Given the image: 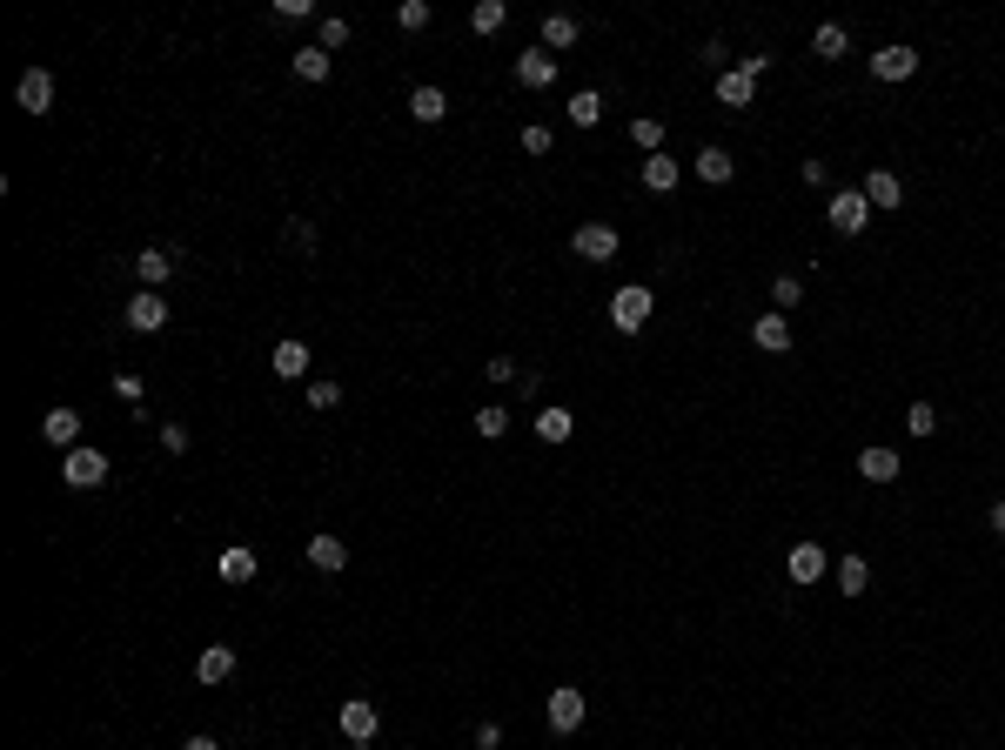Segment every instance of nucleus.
I'll return each mask as SVG.
<instances>
[{
	"instance_id": "f257e3e1",
	"label": "nucleus",
	"mask_w": 1005,
	"mask_h": 750,
	"mask_svg": "<svg viewBox=\"0 0 1005 750\" xmlns=\"http://www.w3.org/2000/svg\"><path fill=\"white\" fill-rule=\"evenodd\" d=\"M650 322V288L644 282H624L617 295H610V329L617 335H637Z\"/></svg>"
},
{
	"instance_id": "f03ea898",
	"label": "nucleus",
	"mask_w": 1005,
	"mask_h": 750,
	"mask_svg": "<svg viewBox=\"0 0 1005 750\" xmlns=\"http://www.w3.org/2000/svg\"><path fill=\"white\" fill-rule=\"evenodd\" d=\"M825 221L838 228V235H865V228H871V201H865V188H838V195L825 201Z\"/></svg>"
},
{
	"instance_id": "7ed1b4c3",
	"label": "nucleus",
	"mask_w": 1005,
	"mask_h": 750,
	"mask_svg": "<svg viewBox=\"0 0 1005 750\" xmlns=\"http://www.w3.org/2000/svg\"><path fill=\"white\" fill-rule=\"evenodd\" d=\"M335 724H342V737H349V744H376V730H382V710L369 704V697H342V710H335Z\"/></svg>"
},
{
	"instance_id": "20e7f679",
	"label": "nucleus",
	"mask_w": 1005,
	"mask_h": 750,
	"mask_svg": "<svg viewBox=\"0 0 1005 750\" xmlns=\"http://www.w3.org/2000/svg\"><path fill=\"white\" fill-rule=\"evenodd\" d=\"M61 476H67V489H101V483H108V456H101V449H88V442H81V449H67Z\"/></svg>"
},
{
	"instance_id": "39448f33",
	"label": "nucleus",
	"mask_w": 1005,
	"mask_h": 750,
	"mask_svg": "<svg viewBox=\"0 0 1005 750\" xmlns=\"http://www.w3.org/2000/svg\"><path fill=\"white\" fill-rule=\"evenodd\" d=\"M543 710H550V730H557V737H570V730L590 717V704H583V690H577V684H557Z\"/></svg>"
},
{
	"instance_id": "423d86ee",
	"label": "nucleus",
	"mask_w": 1005,
	"mask_h": 750,
	"mask_svg": "<svg viewBox=\"0 0 1005 750\" xmlns=\"http://www.w3.org/2000/svg\"><path fill=\"white\" fill-rule=\"evenodd\" d=\"M570 248H577L583 262H610V255H617V228H610V221H577Z\"/></svg>"
},
{
	"instance_id": "0eeeda50",
	"label": "nucleus",
	"mask_w": 1005,
	"mask_h": 750,
	"mask_svg": "<svg viewBox=\"0 0 1005 750\" xmlns=\"http://www.w3.org/2000/svg\"><path fill=\"white\" fill-rule=\"evenodd\" d=\"M128 329L134 335H161V329H168V302H161V288H141V295L128 302Z\"/></svg>"
},
{
	"instance_id": "6e6552de",
	"label": "nucleus",
	"mask_w": 1005,
	"mask_h": 750,
	"mask_svg": "<svg viewBox=\"0 0 1005 750\" xmlns=\"http://www.w3.org/2000/svg\"><path fill=\"white\" fill-rule=\"evenodd\" d=\"M871 74H878V81H912L918 74V47H905V41L878 47V54H871Z\"/></svg>"
},
{
	"instance_id": "1a4fd4ad",
	"label": "nucleus",
	"mask_w": 1005,
	"mask_h": 750,
	"mask_svg": "<svg viewBox=\"0 0 1005 750\" xmlns=\"http://www.w3.org/2000/svg\"><path fill=\"white\" fill-rule=\"evenodd\" d=\"M825 570H831V556H825V543H791V583H825Z\"/></svg>"
},
{
	"instance_id": "9d476101",
	"label": "nucleus",
	"mask_w": 1005,
	"mask_h": 750,
	"mask_svg": "<svg viewBox=\"0 0 1005 750\" xmlns=\"http://www.w3.org/2000/svg\"><path fill=\"white\" fill-rule=\"evenodd\" d=\"M14 101H21L27 114H47V108H54V74H47V67H27L21 88H14Z\"/></svg>"
},
{
	"instance_id": "9b49d317",
	"label": "nucleus",
	"mask_w": 1005,
	"mask_h": 750,
	"mask_svg": "<svg viewBox=\"0 0 1005 750\" xmlns=\"http://www.w3.org/2000/svg\"><path fill=\"white\" fill-rule=\"evenodd\" d=\"M516 81H523V88H550V81H557V54H543V47L516 54Z\"/></svg>"
},
{
	"instance_id": "f8f14e48",
	"label": "nucleus",
	"mask_w": 1005,
	"mask_h": 750,
	"mask_svg": "<svg viewBox=\"0 0 1005 750\" xmlns=\"http://www.w3.org/2000/svg\"><path fill=\"white\" fill-rule=\"evenodd\" d=\"M865 201H871V215H878V208H898V201H905V181H898L892 168H871V175H865Z\"/></svg>"
},
{
	"instance_id": "ddd939ff",
	"label": "nucleus",
	"mask_w": 1005,
	"mask_h": 750,
	"mask_svg": "<svg viewBox=\"0 0 1005 750\" xmlns=\"http://www.w3.org/2000/svg\"><path fill=\"white\" fill-rule=\"evenodd\" d=\"M41 442H54V449H81V416H74V409H47Z\"/></svg>"
},
{
	"instance_id": "4468645a",
	"label": "nucleus",
	"mask_w": 1005,
	"mask_h": 750,
	"mask_svg": "<svg viewBox=\"0 0 1005 750\" xmlns=\"http://www.w3.org/2000/svg\"><path fill=\"white\" fill-rule=\"evenodd\" d=\"M195 677L201 684H228V677H235V650H228V643H208L195 657Z\"/></svg>"
},
{
	"instance_id": "2eb2a0df",
	"label": "nucleus",
	"mask_w": 1005,
	"mask_h": 750,
	"mask_svg": "<svg viewBox=\"0 0 1005 750\" xmlns=\"http://www.w3.org/2000/svg\"><path fill=\"white\" fill-rule=\"evenodd\" d=\"M751 94H758V81H751L744 67H724V74H717V101H724V108H751Z\"/></svg>"
},
{
	"instance_id": "dca6fc26",
	"label": "nucleus",
	"mask_w": 1005,
	"mask_h": 750,
	"mask_svg": "<svg viewBox=\"0 0 1005 750\" xmlns=\"http://www.w3.org/2000/svg\"><path fill=\"white\" fill-rule=\"evenodd\" d=\"M134 275H141V288H161L175 275V255H168V248H141V255H134Z\"/></svg>"
},
{
	"instance_id": "f3484780",
	"label": "nucleus",
	"mask_w": 1005,
	"mask_h": 750,
	"mask_svg": "<svg viewBox=\"0 0 1005 750\" xmlns=\"http://www.w3.org/2000/svg\"><path fill=\"white\" fill-rule=\"evenodd\" d=\"M858 476H865V483H898V449H885V442L865 449V456H858Z\"/></svg>"
},
{
	"instance_id": "a211bd4d",
	"label": "nucleus",
	"mask_w": 1005,
	"mask_h": 750,
	"mask_svg": "<svg viewBox=\"0 0 1005 750\" xmlns=\"http://www.w3.org/2000/svg\"><path fill=\"white\" fill-rule=\"evenodd\" d=\"M309 563L322 576H335L342 563H349V543H342V536H309Z\"/></svg>"
},
{
	"instance_id": "6ab92c4d",
	"label": "nucleus",
	"mask_w": 1005,
	"mask_h": 750,
	"mask_svg": "<svg viewBox=\"0 0 1005 750\" xmlns=\"http://www.w3.org/2000/svg\"><path fill=\"white\" fill-rule=\"evenodd\" d=\"M469 429H476L483 442H503V436H510V409H503V402H483V409L469 416Z\"/></svg>"
},
{
	"instance_id": "aec40b11",
	"label": "nucleus",
	"mask_w": 1005,
	"mask_h": 750,
	"mask_svg": "<svg viewBox=\"0 0 1005 750\" xmlns=\"http://www.w3.org/2000/svg\"><path fill=\"white\" fill-rule=\"evenodd\" d=\"M831 576H838V590H845V596H865L871 563H865V556H838V563H831Z\"/></svg>"
},
{
	"instance_id": "412c9836",
	"label": "nucleus",
	"mask_w": 1005,
	"mask_h": 750,
	"mask_svg": "<svg viewBox=\"0 0 1005 750\" xmlns=\"http://www.w3.org/2000/svg\"><path fill=\"white\" fill-rule=\"evenodd\" d=\"M677 181H684V168H677L670 155H650V161H644V188H650V195H670Z\"/></svg>"
},
{
	"instance_id": "4be33fe9",
	"label": "nucleus",
	"mask_w": 1005,
	"mask_h": 750,
	"mask_svg": "<svg viewBox=\"0 0 1005 750\" xmlns=\"http://www.w3.org/2000/svg\"><path fill=\"white\" fill-rule=\"evenodd\" d=\"M758 349H771V355H784L791 349V315H758Z\"/></svg>"
},
{
	"instance_id": "5701e85b",
	"label": "nucleus",
	"mask_w": 1005,
	"mask_h": 750,
	"mask_svg": "<svg viewBox=\"0 0 1005 750\" xmlns=\"http://www.w3.org/2000/svg\"><path fill=\"white\" fill-rule=\"evenodd\" d=\"M289 67H295V81H329V47H295Z\"/></svg>"
},
{
	"instance_id": "b1692460",
	"label": "nucleus",
	"mask_w": 1005,
	"mask_h": 750,
	"mask_svg": "<svg viewBox=\"0 0 1005 750\" xmlns=\"http://www.w3.org/2000/svg\"><path fill=\"white\" fill-rule=\"evenodd\" d=\"M577 34H583L577 14H550V21H543V54H557V47H577Z\"/></svg>"
},
{
	"instance_id": "393cba45",
	"label": "nucleus",
	"mask_w": 1005,
	"mask_h": 750,
	"mask_svg": "<svg viewBox=\"0 0 1005 750\" xmlns=\"http://www.w3.org/2000/svg\"><path fill=\"white\" fill-rule=\"evenodd\" d=\"M275 375L302 382V375H309V342H275Z\"/></svg>"
},
{
	"instance_id": "a878e982",
	"label": "nucleus",
	"mask_w": 1005,
	"mask_h": 750,
	"mask_svg": "<svg viewBox=\"0 0 1005 750\" xmlns=\"http://www.w3.org/2000/svg\"><path fill=\"white\" fill-rule=\"evenodd\" d=\"M811 47H818V61H845V54H851V34H845L838 21H825L818 34H811Z\"/></svg>"
},
{
	"instance_id": "bb28decb",
	"label": "nucleus",
	"mask_w": 1005,
	"mask_h": 750,
	"mask_svg": "<svg viewBox=\"0 0 1005 750\" xmlns=\"http://www.w3.org/2000/svg\"><path fill=\"white\" fill-rule=\"evenodd\" d=\"M697 175L711 181V188H724V181L737 175V161H731V148H704V155H697Z\"/></svg>"
},
{
	"instance_id": "cd10ccee",
	"label": "nucleus",
	"mask_w": 1005,
	"mask_h": 750,
	"mask_svg": "<svg viewBox=\"0 0 1005 750\" xmlns=\"http://www.w3.org/2000/svg\"><path fill=\"white\" fill-rule=\"evenodd\" d=\"M409 114L429 128V121H443V114H449V94L443 88H416V94H409Z\"/></svg>"
},
{
	"instance_id": "c85d7f7f",
	"label": "nucleus",
	"mask_w": 1005,
	"mask_h": 750,
	"mask_svg": "<svg viewBox=\"0 0 1005 750\" xmlns=\"http://www.w3.org/2000/svg\"><path fill=\"white\" fill-rule=\"evenodd\" d=\"M563 114H570L577 128H597V121H603V94H597V88H577V94H570V108H563Z\"/></svg>"
},
{
	"instance_id": "c756f323",
	"label": "nucleus",
	"mask_w": 1005,
	"mask_h": 750,
	"mask_svg": "<svg viewBox=\"0 0 1005 750\" xmlns=\"http://www.w3.org/2000/svg\"><path fill=\"white\" fill-rule=\"evenodd\" d=\"M536 436L543 442H570L577 436V416H570V409H543V416H536Z\"/></svg>"
},
{
	"instance_id": "7c9ffc66",
	"label": "nucleus",
	"mask_w": 1005,
	"mask_h": 750,
	"mask_svg": "<svg viewBox=\"0 0 1005 750\" xmlns=\"http://www.w3.org/2000/svg\"><path fill=\"white\" fill-rule=\"evenodd\" d=\"M503 21H510L503 0H476V7H469V27H476V34H503Z\"/></svg>"
},
{
	"instance_id": "2f4dec72",
	"label": "nucleus",
	"mask_w": 1005,
	"mask_h": 750,
	"mask_svg": "<svg viewBox=\"0 0 1005 750\" xmlns=\"http://www.w3.org/2000/svg\"><path fill=\"white\" fill-rule=\"evenodd\" d=\"M630 141H637L644 155H664V121H657V114H637V121H630Z\"/></svg>"
},
{
	"instance_id": "473e14b6",
	"label": "nucleus",
	"mask_w": 1005,
	"mask_h": 750,
	"mask_svg": "<svg viewBox=\"0 0 1005 750\" xmlns=\"http://www.w3.org/2000/svg\"><path fill=\"white\" fill-rule=\"evenodd\" d=\"M222 576H228V583H248V576H255V550H242V543L222 550Z\"/></svg>"
},
{
	"instance_id": "72a5a7b5",
	"label": "nucleus",
	"mask_w": 1005,
	"mask_h": 750,
	"mask_svg": "<svg viewBox=\"0 0 1005 750\" xmlns=\"http://www.w3.org/2000/svg\"><path fill=\"white\" fill-rule=\"evenodd\" d=\"M905 436H938V409H932V402H912V416H905Z\"/></svg>"
},
{
	"instance_id": "f704fd0d",
	"label": "nucleus",
	"mask_w": 1005,
	"mask_h": 750,
	"mask_svg": "<svg viewBox=\"0 0 1005 750\" xmlns=\"http://www.w3.org/2000/svg\"><path fill=\"white\" fill-rule=\"evenodd\" d=\"M771 295H778V315H791V309L804 302V282H798V275H778V282H771Z\"/></svg>"
},
{
	"instance_id": "c9c22d12",
	"label": "nucleus",
	"mask_w": 1005,
	"mask_h": 750,
	"mask_svg": "<svg viewBox=\"0 0 1005 750\" xmlns=\"http://www.w3.org/2000/svg\"><path fill=\"white\" fill-rule=\"evenodd\" d=\"M396 27L423 34V27H429V0H402V7H396Z\"/></svg>"
},
{
	"instance_id": "e433bc0d",
	"label": "nucleus",
	"mask_w": 1005,
	"mask_h": 750,
	"mask_svg": "<svg viewBox=\"0 0 1005 750\" xmlns=\"http://www.w3.org/2000/svg\"><path fill=\"white\" fill-rule=\"evenodd\" d=\"M483 375H490V382H496V389H510V382H530V375H523V369H516V362H510V355H490V369H483Z\"/></svg>"
},
{
	"instance_id": "4c0bfd02",
	"label": "nucleus",
	"mask_w": 1005,
	"mask_h": 750,
	"mask_svg": "<svg viewBox=\"0 0 1005 750\" xmlns=\"http://www.w3.org/2000/svg\"><path fill=\"white\" fill-rule=\"evenodd\" d=\"M335 402H342V389H335L329 375H315L309 382V409H335Z\"/></svg>"
},
{
	"instance_id": "58836bf2",
	"label": "nucleus",
	"mask_w": 1005,
	"mask_h": 750,
	"mask_svg": "<svg viewBox=\"0 0 1005 750\" xmlns=\"http://www.w3.org/2000/svg\"><path fill=\"white\" fill-rule=\"evenodd\" d=\"M315 47H329V54H335V47H349V21H335V14H329V21H322V41H315Z\"/></svg>"
},
{
	"instance_id": "ea45409f",
	"label": "nucleus",
	"mask_w": 1005,
	"mask_h": 750,
	"mask_svg": "<svg viewBox=\"0 0 1005 750\" xmlns=\"http://www.w3.org/2000/svg\"><path fill=\"white\" fill-rule=\"evenodd\" d=\"M523 155H550V128H536V121H530V128H523Z\"/></svg>"
},
{
	"instance_id": "a19ab883",
	"label": "nucleus",
	"mask_w": 1005,
	"mask_h": 750,
	"mask_svg": "<svg viewBox=\"0 0 1005 750\" xmlns=\"http://www.w3.org/2000/svg\"><path fill=\"white\" fill-rule=\"evenodd\" d=\"M114 396H121V402H134V409H141V375H114Z\"/></svg>"
},
{
	"instance_id": "79ce46f5",
	"label": "nucleus",
	"mask_w": 1005,
	"mask_h": 750,
	"mask_svg": "<svg viewBox=\"0 0 1005 750\" xmlns=\"http://www.w3.org/2000/svg\"><path fill=\"white\" fill-rule=\"evenodd\" d=\"M161 449H175V456H181V449H188V429H181V422H161Z\"/></svg>"
},
{
	"instance_id": "37998d69",
	"label": "nucleus",
	"mask_w": 1005,
	"mask_h": 750,
	"mask_svg": "<svg viewBox=\"0 0 1005 750\" xmlns=\"http://www.w3.org/2000/svg\"><path fill=\"white\" fill-rule=\"evenodd\" d=\"M275 14H282V21H302V14H315V0H275Z\"/></svg>"
},
{
	"instance_id": "c03bdc74",
	"label": "nucleus",
	"mask_w": 1005,
	"mask_h": 750,
	"mask_svg": "<svg viewBox=\"0 0 1005 750\" xmlns=\"http://www.w3.org/2000/svg\"><path fill=\"white\" fill-rule=\"evenodd\" d=\"M289 242L295 248H315V221H289Z\"/></svg>"
},
{
	"instance_id": "a18cd8bd",
	"label": "nucleus",
	"mask_w": 1005,
	"mask_h": 750,
	"mask_svg": "<svg viewBox=\"0 0 1005 750\" xmlns=\"http://www.w3.org/2000/svg\"><path fill=\"white\" fill-rule=\"evenodd\" d=\"M985 523H992V536H1005V496L992 503V516H985Z\"/></svg>"
},
{
	"instance_id": "49530a36",
	"label": "nucleus",
	"mask_w": 1005,
	"mask_h": 750,
	"mask_svg": "<svg viewBox=\"0 0 1005 750\" xmlns=\"http://www.w3.org/2000/svg\"><path fill=\"white\" fill-rule=\"evenodd\" d=\"M181 750H222V744H215V737H188Z\"/></svg>"
},
{
	"instance_id": "de8ad7c7",
	"label": "nucleus",
	"mask_w": 1005,
	"mask_h": 750,
	"mask_svg": "<svg viewBox=\"0 0 1005 750\" xmlns=\"http://www.w3.org/2000/svg\"><path fill=\"white\" fill-rule=\"evenodd\" d=\"M349 750H369V744H349Z\"/></svg>"
}]
</instances>
